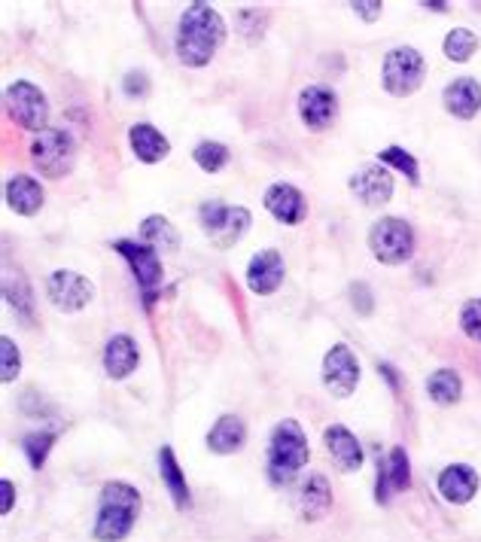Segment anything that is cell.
Listing matches in <instances>:
<instances>
[{
    "label": "cell",
    "instance_id": "5",
    "mask_svg": "<svg viewBox=\"0 0 481 542\" xmlns=\"http://www.w3.org/2000/svg\"><path fill=\"white\" fill-rule=\"evenodd\" d=\"M198 220H201V232L208 235L211 244L220 250L235 247L253 226V217L247 208L220 205V201H204L201 211H198Z\"/></svg>",
    "mask_w": 481,
    "mask_h": 542
},
{
    "label": "cell",
    "instance_id": "15",
    "mask_svg": "<svg viewBox=\"0 0 481 542\" xmlns=\"http://www.w3.org/2000/svg\"><path fill=\"white\" fill-rule=\"evenodd\" d=\"M411 485V463H408V454L405 448H390L387 460L378 466V488H375V500L378 503H387L390 494H402L408 491Z\"/></svg>",
    "mask_w": 481,
    "mask_h": 542
},
{
    "label": "cell",
    "instance_id": "22",
    "mask_svg": "<svg viewBox=\"0 0 481 542\" xmlns=\"http://www.w3.org/2000/svg\"><path fill=\"white\" fill-rule=\"evenodd\" d=\"M7 205H10V211H16L22 217H34L43 208V186L28 174L10 177L7 180Z\"/></svg>",
    "mask_w": 481,
    "mask_h": 542
},
{
    "label": "cell",
    "instance_id": "25",
    "mask_svg": "<svg viewBox=\"0 0 481 542\" xmlns=\"http://www.w3.org/2000/svg\"><path fill=\"white\" fill-rule=\"evenodd\" d=\"M159 472H162V482H165L174 506H177V509H186V506H189V485H186L183 469H180V463H177V457H174V448H168V445L159 451Z\"/></svg>",
    "mask_w": 481,
    "mask_h": 542
},
{
    "label": "cell",
    "instance_id": "23",
    "mask_svg": "<svg viewBox=\"0 0 481 542\" xmlns=\"http://www.w3.org/2000/svg\"><path fill=\"white\" fill-rule=\"evenodd\" d=\"M244 442H247V427L238 415H223L208 433V448L214 454H235L244 448Z\"/></svg>",
    "mask_w": 481,
    "mask_h": 542
},
{
    "label": "cell",
    "instance_id": "31",
    "mask_svg": "<svg viewBox=\"0 0 481 542\" xmlns=\"http://www.w3.org/2000/svg\"><path fill=\"white\" fill-rule=\"evenodd\" d=\"M7 302L16 308V314L31 326L34 323V299H31V287L25 278H16V287L13 281H7Z\"/></svg>",
    "mask_w": 481,
    "mask_h": 542
},
{
    "label": "cell",
    "instance_id": "9",
    "mask_svg": "<svg viewBox=\"0 0 481 542\" xmlns=\"http://www.w3.org/2000/svg\"><path fill=\"white\" fill-rule=\"evenodd\" d=\"M46 296H49V302L58 311L74 314V311H83L95 299V287H92L89 278L80 275V271L58 268V271H52L49 281H46Z\"/></svg>",
    "mask_w": 481,
    "mask_h": 542
},
{
    "label": "cell",
    "instance_id": "38",
    "mask_svg": "<svg viewBox=\"0 0 481 542\" xmlns=\"http://www.w3.org/2000/svg\"><path fill=\"white\" fill-rule=\"evenodd\" d=\"M0 494H4V506H0V515H10L13 512V503H16V485L10 479L0 482Z\"/></svg>",
    "mask_w": 481,
    "mask_h": 542
},
{
    "label": "cell",
    "instance_id": "8",
    "mask_svg": "<svg viewBox=\"0 0 481 542\" xmlns=\"http://www.w3.org/2000/svg\"><path fill=\"white\" fill-rule=\"evenodd\" d=\"M7 113L16 125L28 128V131H46V122H49V104H46V95L34 86V83H25V80H16L7 95Z\"/></svg>",
    "mask_w": 481,
    "mask_h": 542
},
{
    "label": "cell",
    "instance_id": "16",
    "mask_svg": "<svg viewBox=\"0 0 481 542\" xmlns=\"http://www.w3.org/2000/svg\"><path fill=\"white\" fill-rule=\"evenodd\" d=\"M323 442H326V451L332 457V463L341 469V472H357L363 466V445L360 439L341 424H332L323 430Z\"/></svg>",
    "mask_w": 481,
    "mask_h": 542
},
{
    "label": "cell",
    "instance_id": "27",
    "mask_svg": "<svg viewBox=\"0 0 481 542\" xmlns=\"http://www.w3.org/2000/svg\"><path fill=\"white\" fill-rule=\"evenodd\" d=\"M427 393L433 396V402L439 405H454L463 393V384H460V375L451 372V369H439L427 378Z\"/></svg>",
    "mask_w": 481,
    "mask_h": 542
},
{
    "label": "cell",
    "instance_id": "17",
    "mask_svg": "<svg viewBox=\"0 0 481 542\" xmlns=\"http://www.w3.org/2000/svg\"><path fill=\"white\" fill-rule=\"evenodd\" d=\"M335 110H338V101H335L332 89H326V86L302 89V95H299V116H302V122L311 131L329 128V122L335 119Z\"/></svg>",
    "mask_w": 481,
    "mask_h": 542
},
{
    "label": "cell",
    "instance_id": "6",
    "mask_svg": "<svg viewBox=\"0 0 481 542\" xmlns=\"http://www.w3.org/2000/svg\"><path fill=\"white\" fill-rule=\"evenodd\" d=\"M427 74V61L415 46H396L387 52L384 67H381V83L390 95L408 98L415 95L424 83Z\"/></svg>",
    "mask_w": 481,
    "mask_h": 542
},
{
    "label": "cell",
    "instance_id": "33",
    "mask_svg": "<svg viewBox=\"0 0 481 542\" xmlns=\"http://www.w3.org/2000/svg\"><path fill=\"white\" fill-rule=\"evenodd\" d=\"M0 378H4V384H10V381H16L19 378V372H22V354H19V348H16V342L10 335H4L0 338Z\"/></svg>",
    "mask_w": 481,
    "mask_h": 542
},
{
    "label": "cell",
    "instance_id": "2",
    "mask_svg": "<svg viewBox=\"0 0 481 542\" xmlns=\"http://www.w3.org/2000/svg\"><path fill=\"white\" fill-rule=\"evenodd\" d=\"M137 512H141V494H137V488L125 485V482L104 485L92 536L98 542H122L131 533Z\"/></svg>",
    "mask_w": 481,
    "mask_h": 542
},
{
    "label": "cell",
    "instance_id": "34",
    "mask_svg": "<svg viewBox=\"0 0 481 542\" xmlns=\"http://www.w3.org/2000/svg\"><path fill=\"white\" fill-rule=\"evenodd\" d=\"M460 329L481 345V299H469L460 311Z\"/></svg>",
    "mask_w": 481,
    "mask_h": 542
},
{
    "label": "cell",
    "instance_id": "37",
    "mask_svg": "<svg viewBox=\"0 0 481 542\" xmlns=\"http://www.w3.org/2000/svg\"><path fill=\"white\" fill-rule=\"evenodd\" d=\"M354 13L363 19V22H375V19H381V13H384V4L381 0H354Z\"/></svg>",
    "mask_w": 481,
    "mask_h": 542
},
{
    "label": "cell",
    "instance_id": "40",
    "mask_svg": "<svg viewBox=\"0 0 481 542\" xmlns=\"http://www.w3.org/2000/svg\"><path fill=\"white\" fill-rule=\"evenodd\" d=\"M427 10H436V13H445L448 10V4H442V0H433V4H424Z\"/></svg>",
    "mask_w": 481,
    "mask_h": 542
},
{
    "label": "cell",
    "instance_id": "29",
    "mask_svg": "<svg viewBox=\"0 0 481 542\" xmlns=\"http://www.w3.org/2000/svg\"><path fill=\"white\" fill-rule=\"evenodd\" d=\"M442 49H445V55H448L451 61L463 64V61H469V58L475 55V49H478V37H475L469 28H454V31L445 37Z\"/></svg>",
    "mask_w": 481,
    "mask_h": 542
},
{
    "label": "cell",
    "instance_id": "10",
    "mask_svg": "<svg viewBox=\"0 0 481 542\" xmlns=\"http://www.w3.org/2000/svg\"><path fill=\"white\" fill-rule=\"evenodd\" d=\"M116 253H122L134 271V278H137V287L144 290L147 302H153V293L162 287V259H159V250H153L150 244H137V241H116L113 244Z\"/></svg>",
    "mask_w": 481,
    "mask_h": 542
},
{
    "label": "cell",
    "instance_id": "39",
    "mask_svg": "<svg viewBox=\"0 0 481 542\" xmlns=\"http://www.w3.org/2000/svg\"><path fill=\"white\" fill-rule=\"evenodd\" d=\"M378 372H381V375H384V378L390 381V387H393V390L399 387V381H396V369H393L390 363H381V366H378Z\"/></svg>",
    "mask_w": 481,
    "mask_h": 542
},
{
    "label": "cell",
    "instance_id": "32",
    "mask_svg": "<svg viewBox=\"0 0 481 542\" xmlns=\"http://www.w3.org/2000/svg\"><path fill=\"white\" fill-rule=\"evenodd\" d=\"M52 445H55V433H28V436L22 439V448H25L28 463H31L34 469H40V466L46 463Z\"/></svg>",
    "mask_w": 481,
    "mask_h": 542
},
{
    "label": "cell",
    "instance_id": "20",
    "mask_svg": "<svg viewBox=\"0 0 481 542\" xmlns=\"http://www.w3.org/2000/svg\"><path fill=\"white\" fill-rule=\"evenodd\" d=\"M439 494L448 500V503H469L475 494H478V472L466 463H454L448 466L442 476H439Z\"/></svg>",
    "mask_w": 481,
    "mask_h": 542
},
{
    "label": "cell",
    "instance_id": "12",
    "mask_svg": "<svg viewBox=\"0 0 481 542\" xmlns=\"http://www.w3.org/2000/svg\"><path fill=\"white\" fill-rule=\"evenodd\" d=\"M284 275H287V265H284V256L278 250H259L250 265H247V287L250 293L256 296H271L278 293V287L284 284Z\"/></svg>",
    "mask_w": 481,
    "mask_h": 542
},
{
    "label": "cell",
    "instance_id": "13",
    "mask_svg": "<svg viewBox=\"0 0 481 542\" xmlns=\"http://www.w3.org/2000/svg\"><path fill=\"white\" fill-rule=\"evenodd\" d=\"M265 211L284 226H299L308 217V201L293 183H271L265 192Z\"/></svg>",
    "mask_w": 481,
    "mask_h": 542
},
{
    "label": "cell",
    "instance_id": "36",
    "mask_svg": "<svg viewBox=\"0 0 481 542\" xmlns=\"http://www.w3.org/2000/svg\"><path fill=\"white\" fill-rule=\"evenodd\" d=\"M122 89H125V95H137V98H144L147 92H150V77L144 74V71H131V74H125V80H122Z\"/></svg>",
    "mask_w": 481,
    "mask_h": 542
},
{
    "label": "cell",
    "instance_id": "19",
    "mask_svg": "<svg viewBox=\"0 0 481 542\" xmlns=\"http://www.w3.org/2000/svg\"><path fill=\"white\" fill-rule=\"evenodd\" d=\"M137 363H141V351H137L134 338L131 335H113L104 348V372L113 381H122L137 369Z\"/></svg>",
    "mask_w": 481,
    "mask_h": 542
},
{
    "label": "cell",
    "instance_id": "1",
    "mask_svg": "<svg viewBox=\"0 0 481 542\" xmlns=\"http://www.w3.org/2000/svg\"><path fill=\"white\" fill-rule=\"evenodd\" d=\"M226 40V22L223 16L208 4H189L177 25V58L186 67H204L211 64L217 49Z\"/></svg>",
    "mask_w": 481,
    "mask_h": 542
},
{
    "label": "cell",
    "instance_id": "7",
    "mask_svg": "<svg viewBox=\"0 0 481 542\" xmlns=\"http://www.w3.org/2000/svg\"><path fill=\"white\" fill-rule=\"evenodd\" d=\"M369 250L384 265H402L415 253V229L399 217H381L369 232Z\"/></svg>",
    "mask_w": 481,
    "mask_h": 542
},
{
    "label": "cell",
    "instance_id": "18",
    "mask_svg": "<svg viewBox=\"0 0 481 542\" xmlns=\"http://www.w3.org/2000/svg\"><path fill=\"white\" fill-rule=\"evenodd\" d=\"M128 144H131V153L141 159V162H147V165H156V162L168 159V153H171L168 138H165L159 128H153L150 122L131 125V128H128Z\"/></svg>",
    "mask_w": 481,
    "mask_h": 542
},
{
    "label": "cell",
    "instance_id": "30",
    "mask_svg": "<svg viewBox=\"0 0 481 542\" xmlns=\"http://www.w3.org/2000/svg\"><path fill=\"white\" fill-rule=\"evenodd\" d=\"M378 162L381 165H390V168H396L399 174H405L411 183H421V168H418V162H415V156L411 153H405L402 147H387V150H381L378 153Z\"/></svg>",
    "mask_w": 481,
    "mask_h": 542
},
{
    "label": "cell",
    "instance_id": "35",
    "mask_svg": "<svg viewBox=\"0 0 481 542\" xmlns=\"http://www.w3.org/2000/svg\"><path fill=\"white\" fill-rule=\"evenodd\" d=\"M351 302H354L357 314H372V311H375V299H372V290H369V284H363V281L351 284Z\"/></svg>",
    "mask_w": 481,
    "mask_h": 542
},
{
    "label": "cell",
    "instance_id": "3",
    "mask_svg": "<svg viewBox=\"0 0 481 542\" xmlns=\"http://www.w3.org/2000/svg\"><path fill=\"white\" fill-rule=\"evenodd\" d=\"M311 451L299 421H281L268 439V479L274 485H290L305 469Z\"/></svg>",
    "mask_w": 481,
    "mask_h": 542
},
{
    "label": "cell",
    "instance_id": "28",
    "mask_svg": "<svg viewBox=\"0 0 481 542\" xmlns=\"http://www.w3.org/2000/svg\"><path fill=\"white\" fill-rule=\"evenodd\" d=\"M192 159L201 171H208V174H217L229 165L232 153L226 144H217V141H201L195 150H192Z\"/></svg>",
    "mask_w": 481,
    "mask_h": 542
},
{
    "label": "cell",
    "instance_id": "21",
    "mask_svg": "<svg viewBox=\"0 0 481 542\" xmlns=\"http://www.w3.org/2000/svg\"><path fill=\"white\" fill-rule=\"evenodd\" d=\"M442 104L451 116L457 119H472L481 110V86L472 77H460L454 83L445 86L442 92Z\"/></svg>",
    "mask_w": 481,
    "mask_h": 542
},
{
    "label": "cell",
    "instance_id": "11",
    "mask_svg": "<svg viewBox=\"0 0 481 542\" xmlns=\"http://www.w3.org/2000/svg\"><path fill=\"white\" fill-rule=\"evenodd\" d=\"M323 384L332 396L348 399L360 384V363L348 345H335L323 357Z\"/></svg>",
    "mask_w": 481,
    "mask_h": 542
},
{
    "label": "cell",
    "instance_id": "26",
    "mask_svg": "<svg viewBox=\"0 0 481 542\" xmlns=\"http://www.w3.org/2000/svg\"><path fill=\"white\" fill-rule=\"evenodd\" d=\"M141 238L144 244H150L153 250H177L180 247V232L174 229V223L168 217H147L141 226Z\"/></svg>",
    "mask_w": 481,
    "mask_h": 542
},
{
    "label": "cell",
    "instance_id": "14",
    "mask_svg": "<svg viewBox=\"0 0 481 542\" xmlns=\"http://www.w3.org/2000/svg\"><path fill=\"white\" fill-rule=\"evenodd\" d=\"M351 192L369 208L387 205L393 198V177L384 165H366L351 177Z\"/></svg>",
    "mask_w": 481,
    "mask_h": 542
},
{
    "label": "cell",
    "instance_id": "24",
    "mask_svg": "<svg viewBox=\"0 0 481 542\" xmlns=\"http://www.w3.org/2000/svg\"><path fill=\"white\" fill-rule=\"evenodd\" d=\"M296 503H299V512H302L305 521H320V518H326V512L332 509V491H329L326 479H323V476H311V479L302 485Z\"/></svg>",
    "mask_w": 481,
    "mask_h": 542
},
{
    "label": "cell",
    "instance_id": "4",
    "mask_svg": "<svg viewBox=\"0 0 481 542\" xmlns=\"http://www.w3.org/2000/svg\"><path fill=\"white\" fill-rule=\"evenodd\" d=\"M31 162L37 165V171L43 177L61 180L74 171L77 162V141L71 131L64 128H46L40 131L34 144H31Z\"/></svg>",
    "mask_w": 481,
    "mask_h": 542
}]
</instances>
